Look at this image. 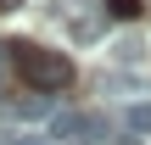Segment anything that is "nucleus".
I'll list each match as a JSON object with an SVG mask.
<instances>
[{"label":"nucleus","mask_w":151,"mask_h":145,"mask_svg":"<svg viewBox=\"0 0 151 145\" xmlns=\"http://www.w3.org/2000/svg\"><path fill=\"white\" fill-rule=\"evenodd\" d=\"M123 129H129V140H146L151 134V101H134V106L123 112Z\"/></svg>","instance_id":"obj_2"},{"label":"nucleus","mask_w":151,"mask_h":145,"mask_svg":"<svg viewBox=\"0 0 151 145\" xmlns=\"http://www.w3.org/2000/svg\"><path fill=\"white\" fill-rule=\"evenodd\" d=\"M112 17H140V0H106Z\"/></svg>","instance_id":"obj_4"},{"label":"nucleus","mask_w":151,"mask_h":145,"mask_svg":"<svg viewBox=\"0 0 151 145\" xmlns=\"http://www.w3.org/2000/svg\"><path fill=\"white\" fill-rule=\"evenodd\" d=\"M0 112H6V89H0Z\"/></svg>","instance_id":"obj_7"},{"label":"nucleus","mask_w":151,"mask_h":145,"mask_svg":"<svg viewBox=\"0 0 151 145\" xmlns=\"http://www.w3.org/2000/svg\"><path fill=\"white\" fill-rule=\"evenodd\" d=\"M112 56H118V61H140V56H146V45H140V39H134V34H129V39H123V45H118V50H112Z\"/></svg>","instance_id":"obj_3"},{"label":"nucleus","mask_w":151,"mask_h":145,"mask_svg":"<svg viewBox=\"0 0 151 145\" xmlns=\"http://www.w3.org/2000/svg\"><path fill=\"white\" fill-rule=\"evenodd\" d=\"M17 6H22V0H0V11H17Z\"/></svg>","instance_id":"obj_6"},{"label":"nucleus","mask_w":151,"mask_h":145,"mask_svg":"<svg viewBox=\"0 0 151 145\" xmlns=\"http://www.w3.org/2000/svg\"><path fill=\"white\" fill-rule=\"evenodd\" d=\"M6 145H45V140H34V134H11Z\"/></svg>","instance_id":"obj_5"},{"label":"nucleus","mask_w":151,"mask_h":145,"mask_svg":"<svg viewBox=\"0 0 151 145\" xmlns=\"http://www.w3.org/2000/svg\"><path fill=\"white\" fill-rule=\"evenodd\" d=\"M17 67H22V78H28V89H39V95L73 84V61H67V56H56V50H34V45H22V39H17Z\"/></svg>","instance_id":"obj_1"}]
</instances>
